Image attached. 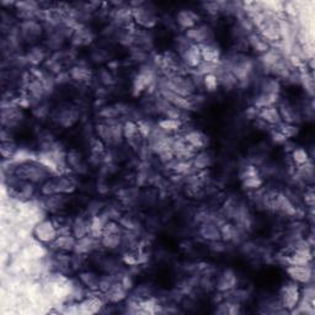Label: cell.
I'll use <instances>...</instances> for the list:
<instances>
[{
    "label": "cell",
    "instance_id": "1",
    "mask_svg": "<svg viewBox=\"0 0 315 315\" xmlns=\"http://www.w3.org/2000/svg\"><path fill=\"white\" fill-rule=\"evenodd\" d=\"M16 178L20 181L31 182V184H45L49 180V171L47 166L41 164L34 163H23L19 165L15 170Z\"/></svg>",
    "mask_w": 315,
    "mask_h": 315
},
{
    "label": "cell",
    "instance_id": "2",
    "mask_svg": "<svg viewBox=\"0 0 315 315\" xmlns=\"http://www.w3.org/2000/svg\"><path fill=\"white\" fill-rule=\"evenodd\" d=\"M279 299H281V304L287 310H293L294 308L298 307L302 299V292H300L298 283L291 279L282 285L279 291Z\"/></svg>",
    "mask_w": 315,
    "mask_h": 315
},
{
    "label": "cell",
    "instance_id": "3",
    "mask_svg": "<svg viewBox=\"0 0 315 315\" xmlns=\"http://www.w3.org/2000/svg\"><path fill=\"white\" fill-rule=\"evenodd\" d=\"M34 234L35 237H36V239L40 240L41 243L52 244L53 241L58 238L60 232H58L57 225H55L52 220L43 219L35 226Z\"/></svg>",
    "mask_w": 315,
    "mask_h": 315
},
{
    "label": "cell",
    "instance_id": "4",
    "mask_svg": "<svg viewBox=\"0 0 315 315\" xmlns=\"http://www.w3.org/2000/svg\"><path fill=\"white\" fill-rule=\"evenodd\" d=\"M290 278L298 284H309L313 279V269L308 265H288L285 269Z\"/></svg>",
    "mask_w": 315,
    "mask_h": 315
},
{
    "label": "cell",
    "instance_id": "5",
    "mask_svg": "<svg viewBox=\"0 0 315 315\" xmlns=\"http://www.w3.org/2000/svg\"><path fill=\"white\" fill-rule=\"evenodd\" d=\"M186 37L188 41L193 42L195 45H205V43H210L213 37V32L211 27L207 25H199L195 26L191 30H187Z\"/></svg>",
    "mask_w": 315,
    "mask_h": 315
},
{
    "label": "cell",
    "instance_id": "6",
    "mask_svg": "<svg viewBox=\"0 0 315 315\" xmlns=\"http://www.w3.org/2000/svg\"><path fill=\"white\" fill-rule=\"evenodd\" d=\"M132 16H133V19L139 23L140 26H143V27L146 28L153 27V26L155 25V22H157V17L154 15V11L150 10L146 5H142V7H138L137 9H134V10H132Z\"/></svg>",
    "mask_w": 315,
    "mask_h": 315
},
{
    "label": "cell",
    "instance_id": "7",
    "mask_svg": "<svg viewBox=\"0 0 315 315\" xmlns=\"http://www.w3.org/2000/svg\"><path fill=\"white\" fill-rule=\"evenodd\" d=\"M182 60H184L186 66L191 68H198L202 64V54L201 49H199L198 45L195 43H191L190 46L186 47L184 51L181 52Z\"/></svg>",
    "mask_w": 315,
    "mask_h": 315
},
{
    "label": "cell",
    "instance_id": "8",
    "mask_svg": "<svg viewBox=\"0 0 315 315\" xmlns=\"http://www.w3.org/2000/svg\"><path fill=\"white\" fill-rule=\"evenodd\" d=\"M198 19L199 16L192 10H181L176 15V21H178L179 26L182 28H186V30H191V28L195 27Z\"/></svg>",
    "mask_w": 315,
    "mask_h": 315
},
{
    "label": "cell",
    "instance_id": "9",
    "mask_svg": "<svg viewBox=\"0 0 315 315\" xmlns=\"http://www.w3.org/2000/svg\"><path fill=\"white\" fill-rule=\"evenodd\" d=\"M185 142L191 149L201 150L207 146V137L201 131H191L185 135Z\"/></svg>",
    "mask_w": 315,
    "mask_h": 315
},
{
    "label": "cell",
    "instance_id": "10",
    "mask_svg": "<svg viewBox=\"0 0 315 315\" xmlns=\"http://www.w3.org/2000/svg\"><path fill=\"white\" fill-rule=\"evenodd\" d=\"M54 249L60 250V251H73L75 249L76 245V238L74 235H69L63 234V235H58V238L51 244Z\"/></svg>",
    "mask_w": 315,
    "mask_h": 315
},
{
    "label": "cell",
    "instance_id": "11",
    "mask_svg": "<svg viewBox=\"0 0 315 315\" xmlns=\"http://www.w3.org/2000/svg\"><path fill=\"white\" fill-rule=\"evenodd\" d=\"M260 120L266 122L267 125H276L278 126L282 122L281 114H279L278 108L276 106H267V107L260 108Z\"/></svg>",
    "mask_w": 315,
    "mask_h": 315
},
{
    "label": "cell",
    "instance_id": "12",
    "mask_svg": "<svg viewBox=\"0 0 315 315\" xmlns=\"http://www.w3.org/2000/svg\"><path fill=\"white\" fill-rule=\"evenodd\" d=\"M217 287L222 292H229V291L234 290L237 287V276H235V273L232 270H225L218 279Z\"/></svg>",
    "mask_w": 315,
    "mask_h": 315
},
{
    "label": "cell",
    "instance_id": "13",
    "mask_svg": "<svg viewBox=\"0 0 315 315\" xmlns=\"http://www.w3.org/2000/svg\"><path fill=\"white\" fill-rule=\"evenodd\" d=\"M90 219H85V218H76L74 223L72 224V234L76 238V240L81 239V238L90 235Z\"/></svg>",
    "mask_w": 315,
    "mask_h": 315
},
{
    "label": "cell",
    "instance_id": "14",
    "mask_svg": "<svg viewBox=\"0 0 315 315\" xmlns=\"http://www.w3.org/2000/svg\"><path fill=\"white\" fill-rule=\"evenodd\" d=\"M67 161L68 165L72 167L76 173H85L87 171V165L84 163V159L81 154L76 150H70L67 154Z\"/></svg>",
    "mask_w": 315,
    "mask_h": 315
},
{
    "label": "cell",
    "instance_id": "15",
    "mask_svg": "<svg viewBox=\"0 0 315 315\" xmlns=\"http://www.w3.org/2000/svg\"><path fill=\"white\" fill-rule=\"evenodd\" d=\"M122 243V235L121 233H102L101 244L108 250L117 249Z\"/></svg>",
    "mask_w": 315,
    "mask_h": 315
},
{
    "label": "cell",
    "instance_id": "16",
    "mask_svg": "<svg viewBox=\"0 0 315 315\" xmlns=\"http://www.w3.org/2000/svg\"><path fill=\"white\" fill-rule=\"evenodd\" d=\"M213 155H212L211 152L208 150H201L198 154L196 155L195 159H193V166L196 169H207L210 167L212 164H213Z\"/></svg>",
    "mask_w": 315,
    "mask_h": 315
},
{
    "label": "cell",
    "instance_id": "17",
    "mask_svg": "<svg viewBox=\"0 0 315 315\" xmlns=\"http://www.w3.org/2000/svg\"><path fill=\"white\" fill-rule=\"evenodd\" d=\"M80 281L85 287H88L91 291H98L100 287V277L96 273L91 272V271H87V272L80 273Z\"/></svg>",
    "mask_w": 315,
    "mask_h": 315
},
{
    "label": "cell",
    "instance_id": "18",
    "mask_svg": "<svg viewBox=\"0 0 315 315\" xmlns=\"http://www.w3.org/2000/svg\"><path fill=\"white\" fill-rule=\"evenodd\" d=\"M126 292H127V288H126L125 285L121 283H113L106 293H107L108 299H110L111 302L119 303L126 298Z\"/></svg>",
    "mask_w": 315,
    "mask_h": 315
},
{
    "label": "cell",
    "instance_id": "19",
    "mask_svg": "<svg viewBox=\"0 0 315 315\" xmlns=\"http://www.w3.org/2000/svg\"><path fill=\"white\" fill-rule=\"evenodd\" d=\"M201 234L203 238L211 241H217L222 239V237H220V229L218 228L216 224H212V223H206V224L202 225Z\"/></svg>",
    "mask_w": 315,
    "mask_h": 315
},
{
    "label": "cell",
    "instance_id": "20",
    "mask_svg": "<svg viewBox=\"0 0 315 315\" xmlns=\"http://www.w3.org/2000/svg\"><path fill=\"white\" fill-rule=\"evenodd\" d=\"M249 43L255 51L261 52V53H266L267 51H270L269 48V43L267 41L265 40L263 36H256V35H251L249 37Z\"/></svg>",
    "mask_w": 315,
    "mask_h": 315
},
{
    "label": "cell",
    "instance_id": "21",
    "mask_svg": "<svg viewBox=\"0 0 315 315\" xmlns=\"http://www.w3.org/2000/svg\"><path fill=\"white\" fill-rule=\"evenodd\" d=\"M182 122L179 120H173V119H164L159 122V127L161 131L167 132V133H173V132L179 131L181 128Z\"/></svg>",
    "mask_w": 315,
    "mask_h": 315
},
{
    "label": "cell",
    "instance_id": "22",
    "mask_svg": "<svg viewBox=\"0 0 315 315\" xmlns=\"http://www.w3.org/2000/svg\"><path fill=\"white\" fill-rule=\"evenodd\" d=\"M22 34L27 37H35L41 34V26L35 21H26L22 25Z\"/></svg>",
    "mask_w": 315,
    "mask_h": 315
},
{
    "label": "cell",
    "instance_id": "23",
    "mask_svg": "<svg viewBox=\"0 0 315 315\" xmlns=\"http://www.w3.org/2000/svg\"><path fill=\"white\" fill-rule=\"evenodd\" d=\"M292 158H293L294 163H296L298 166L305 165V164L309 163L308 153L305 152V149H303V148L294 149L292 152Z\"/></svg>",
    "mask_w": 315,
    "mask_h": 315
},
{
    "label": "cell",
    "instance_id": "24",
    "mask_svg": "<svg viewBox=\"0 0 315 315\" xmlns=\"http://www.w3.org/2000/svg\"><path fill=\"white\" fill-rule=\"evenodd\" d=\"M76 117L78 116H76L73 110L62 111V113L60 114V123L64 127H68V126H72L75 122Z\"/></svg>",
    "mask_w": 315,
    "mask_h": 315
},
{
    "label": "cell",
    "instance_id": "25",
    "mask_svg": "<svg viewBox=\"0 0 315 315\" xmlns=\"http://www.w3.org/2000/svg\"><path fill=\"white\" fill-rule=\"evenodd\" d=\"M70 76L76 81H85L88 80V78H90V73L87 68L75 67L70 72Z\"/></svg>",
    "mask_w": 315,
    "mask_h": 315
},
{
    "label": "cell",
    "instance_id": "26",
    "mask_svg": "<svg viewBox=\"0 0 315 315\" xmlns=\"http://www.w3.org/2000/svg\"><path fill=\"white\" fill-rule=\"evenodd\" d=\"M203 84H205L208 91H214L218 88L219 80H218V76L214 73H207L203 78Z\"/></svg>",
    "mask_w": 315,
    "mask_h": 315
}]
</instances>
